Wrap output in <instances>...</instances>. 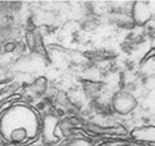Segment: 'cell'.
Here are the masks:
<instances>
[{
	"instance_id": "cell-1",
	"label": "cell",
	"mask_w": 155,
	"mask_h": 146,
	"mask_svg": "<svg viewBox=\"0 0 155 146\" xmlns=\"http://www.w3.org/2000/svg\"><path fill=\"white\" fill-rule=\"evenodd\" d=\"M30 88L32 89L33 94H35L36 97L41 98V97H44V94L46 93V89H47V81H46L44 77H40L36 79L33 84H31Z\"/></svg>"
},
{
	"instance_id": "cell-2",
	"label": "cell",
	"mask_w": 155,
	"mask_h": 146,
	"mask_svg": "<svg viewBox=\"0 0 155 146\" xmlns=\"http://www.w3.org/2000/svg\"><path fill=\"white\" fill-rule=\"evenodd\" d=\"M143 35L145 36V39L154 40V39H155V27H154V26H152V25H146Z\"/></svg>"
},
{
	"instance_id": "cell-3",
	"label": "cell",
	"mask_w": 155,
	"mask_h": 146,
	"mask_svg": "<svg viewBox=\"0 0 155 146\" xmlns=\"http://www.w3.org/2000/svg\"><path fill=\"white\" fill-rule=\"evenodd\" d=\"M16 47H18V41H9L4 45V51L6 53H11L16 51Z\"/></svg>"
},
{
	"instance_id": "cell-4",
	"label": "cell",
	"mask_w": 155,
	"mask_h": 146,
	"mask_svg": "<svg viewBox=\"0 0 155 146\" xmlns=\"http://www.w3.org/2000/svg\"><path fill=\"white\" fill-rule=\"evenodd\" d=\"M120 48H122V51L123 52H125L127 55H130V53L134 51V48H135V46H134L133 43H130V42H124L120 45Z\"/></svg>"
},
{
	"instance_id": "cell-5",
	"label": "cell",
	"mask_w": 155,
	"mask_h": 146,
	"mask_svg": "<svg viewBox=\"0 0 155 146\" xmlns=\"http://www.w3.org/2000/svg\"><path fill=\"white\" fill-rule=\"evenodd\" d=\"M137 84L134 82H128V83H125V86H124V92L125 93H133V92H135L137 90Z\"/></svg>"
},
{
	"instance_id": "cell-6",
	"label": "cell",
	"mask_w": 155,
	"mask_h": 146,
	"mask_svg": "<svg viewBox=\"0 0 155 146\" xmlns=\"http://www.w3.org/2000/svg\"><path fill=\"white\" fill-rule=\"evenodd\" d=\"M124 66H125V69L130 71V72L135 69V62L132 61V60H127V61H125L124 62Z\"/></svg>"
},
{
	"instance_id": "cell-7",
	"label": "cell",
	"mask_w": 155,
	"mask_h": 146,
	"mask_svg": "<svg viewBox=\"0 0 155 146\" xmlns=\"http://www.w3.org/2000/svg\"><path fill=\"white\" fill-rule=\"evenodd\" d=\"M23 99H24V101L26 102V103H32V102H33V98L31 97V95H29V94L24 95V97H23Z\"/></svg>"
},
{
	"instance_id": "cell-8",
	"label": "cell",
	"mask_w": 155,
	"mask_h": 146,
	"mask_svg": "<svg viewBox=\"0 0 155 146\" xmlns=\"http://www.w3.org/2000/svg\"><path fill=\"white\" fill-rule=\"evenodd\" d=\"M36 108H37V109H40V110H42V109H45V108H46V104L44 102H40V103L36 104Z\"/></svg>"
},
{
	"instance_id": "cell-9",
	"label": "cell",
	"mask_w": 155,
	"mask_h": 146,
	"mask_svg": "<svg viewBox=\"0 0 155 146\" xmlns=\"http://www.w3.org/2000/svg\"><path fill=\"white\" fill-rule=\"evenodd\" d=\"M143 122L144 123H149V119L148 118H143Z\"/></svg>"
}]
</instances>
